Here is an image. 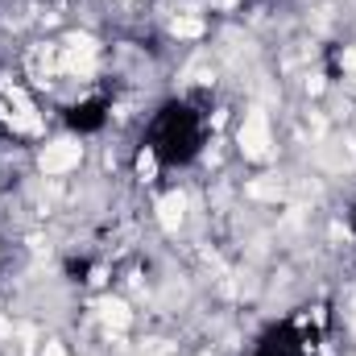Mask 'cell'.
<instances>
[{
  "mask_svg": "<svg viewBox=\"0 0 356 356\" xmlns=\"http://www.w3.org/2000/svg\"><path fill=\"white\" fill-rule=\"evenodd\" d=\"M154 175H158V149L145 145V149L137 154V178H141V182H154Z\"/></svg>",
  "mask_w": 356,
  "mask_h": 356,
  "instance_id": "8992f818",
  "label": "cell"
},
{
  "mask_svg": "<svg viewBox=\"0 0 356 356\" xmlns=\"http://www.w3.org/2000/svg\"><path fill=\"white\" fill-rule=\"evenodd\" d=\"M79 166H83V141L79 137H54L38 149V170L46 178L75 175Z\"/></svg>",
  "mask_w": 356,
  "mask_h": 356,
  "instance_id": "7a4b0ae2",
  "label": "cell"
},
{
  "mask_svg": "<svg viewBox=\"0 0 356 356\" xmlns=\"http://www.w3.org/2000/svg\"><path fill=\"white\" fill-rule=\"evenodd\" d=\"M99 323H104L108 332H116V336L129 332V327H133V311H129V302H124V298H104V302H99Z\"/></svg>",
  "mask_w": 356,
  "mask_h": 356,
  "instance_id": "277c9868",
  "label": "cell"
},
{
  "mask_svg": "<svg viewBox=\"0 0 356 356\" xmlns=\"http://www.w3.org/2000/svg\"><path fill=\"white\" fill-rule=\"evenodd\" d=\"M4 344H13V319L0 311V348H4Z\"/></svg>",
  "mask_w": 356,
  "mask_h": 356,
  "instance_id": "52a82bcc",
  "label": "cell"
},
{
  "mask_svg": "<svg viewBox=\"0 0 356 356\" xmlns=\"http://www.w3.org/2000/svg\"><path fill=\"white\" fill-rule=\"evenodd\" d=\"M203 29H207V21L199 13H175L170 17V38H178V42H195V38H203Z\"/></svg>",
  "mask_w": 356,
  "mask_h": 356,
  "instance_id": "5b68a950",
  "label": "cell"
},
{
  "mask_svg": "<svg viewBox=\"0 0 356 356\" xmlns=\"http://www.w3.org/2000/svg\"><path fill=\"white\" fill-rule=\"evenodd\" d=\"M236 145L249 162H269L273 158V124L266 108H249L236 124Z\"/></svg>",
  "mask_w": 356,
  "mask_h": 356,
  "instance_id": "6da1fadb",
  "label": "cell"
},
{
  "mask_svg": "<svg viewBox=\"0 0 356 356\" xmlns=\"http://www.w3.org/2000/svg\"><path fill=\"white\" fill-rule=\"evenodd\" d=\"M186 207H191V199L182 195V191H166L162 199H158V224H162V232H178L182 224H186Z\"/></svg>",
  "mask_w": 356,
  "mask_h": 356,
  "instance_id": "3957f363",
  "label": "cell"
}]
</instances>
